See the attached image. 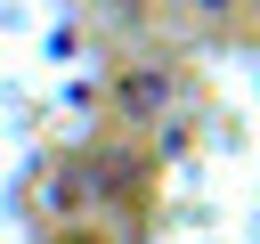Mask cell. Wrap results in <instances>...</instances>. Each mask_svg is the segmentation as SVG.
<instances>
[{"instance_id": "obj_1", "label": "cell", "mask_w": 260, "mask_h": 244, "mask_svg": "<svg viewBox=\"0 0 260 244\" xmlns=\"http://www.w3.org/2000/svg\"><path fill=\"white\" fill-rule=\"evenodd\" d=\"M195 8H228V0H195Z\"/></svg>"}]
</instances>
